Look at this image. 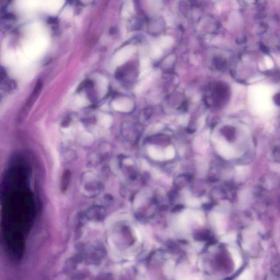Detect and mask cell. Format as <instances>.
Masks as SVG:
<instances>
[{"label": "cell", "instance_id": "obj_4", "mask_svg": "<svg viewBox=\"0 0 280 280\" xmlns=\"http://www.w3.org/2000/svg\"><path fill=\"white\" fill-rule=\"evenodd\" d=\"M41 84L40 83H38V84H37L36 88H35V89L34 90L33 93H32V95L31 96V98L28 101V103L26 104L25 107L24 108V112H22V117H23L24 115H25L28 112V111H29L30 107L34 104L35 100L36 99V98H37V96L39 93V91H40V90H41Z\"/></svg>", "mask_w": 280, "mask_h": 280}, {"label": "cell", "instance_id": "obj_16", "mask_svg": "<svg viewBox=\"0 0 280 280\" xmlns=\"http://www.w3.org/2000/svg\"><path fill=\"white\" fill-rule=\"evenodd\" d=\"M85 103V100L83 98H79V99L78 100V104L81 106L84 105Z\"/></svg>", "mask_w": 280, "mask_h": 280}, {"label": "cell", "instance_id": "obj_10", "mask_svg": "<svg viewBox=\"0 0 280 280\" xmlns=\"http://www.w3.org/2000/svg\"><path fill=\"white\" fill-rule=\"evenodd\" d=\"M64 178L65 180H64V189H66V188L69 184L70 181H71V174L69 171H66V172L65 174Z\"/></svg>", "mask_w": 280, "mask_h": 280}, {"label": "cell", "instance_id": "obj_13", "mask_svg": "<svg viewBox=\"0 0 280 280\" xmlns=\"http://www.w3.org/2000/svg\"><path fill=\"white\" fill-rule=\"evenodd\" d=\"M273 100L275 104L277 106H279L280 105V93L276 94L273 97Z\"/></svg>", "mask_w": 280, "mask_h": 280}, {"label": "cell", "instance_id": "obj_12", "mask_svg": "<svg viewBox=\"0 0 280 280\" xmlns=\"http://www.w3.org/2000/svg\"><path fill=\"white\" fill-rule=\"evenodd\" d=\"M188 108V103L186 101H184L182 102L181 105L179 106L178 110L186 112V111H187Z\"/></svg>", "mask_w": 280, "mask_h": 280}, {"label": "cell", "instance_id": "obj_17", "mask_svg": "<svg viewBox=\"0 0 280 280\" xmlns=\"http://www.w3.org/2000/svg\"><path fill=\"white\" fill-rule=\"evenodd\" d=\"M186 131H187L188 133L191 134H192V133H195V130H194V129H192L187 128L186 129Z\"/></svg>", "mask_w": 280, "mask_h": 280}, {"label": "cell", "instance_id": "obj_3", "mask_svg": "<svg viewBox=\"0 0 280 280\" xmlns=\"http://www.w3.org/2000/svg\"><path fill=\"white\" fill-rule=\"evenodd\" d=\"M113 107L118 111L122 112H129L133 108V102L128 99H120L115 100L113 102Z\"/></svg>", "mask_w": 280, "mask_h": 280}, {"label": "cell", "instance_id": "obj_8", "mask_svg": "<svg viewBox=\"0 0 280 280\" xmlns=\"http://www.w3.org/2000/svg\"><path fill=\"white\" fill-rule=\"evenodd\" d=\"M172 42H173V40L170 36L164 37L162 39V41H161V43L164 47L169 46L170 44H171V43Z\"/></svg>", "mask_w": 280, "mask_h": 280}, {"label": "cell", "instance_id": "obj_1", "mask_svg": "<svg viewBox=\"0 0 280 280\" xmlns=\"http://www.w3.org/2000/svg\"><path fill=\"white\" fill-rule=\"evenodd\" d=\"M135 47L133 46H128L119 50L114 57V61L116 64L120 65L125 62L134 52Z\"/></svg>", "mask_w": 280, "mask_h": 280}, {"label": "cell", "instance_id": "obj_9", "mask_svg": "<svg viewBox=\"0 0 280 280\" xmlns=\"http://www.w3.org/2000/svg\"><path fill=\"white\" fill-rule=\"evenodd\" d=\"M235 238H236V235L235 234L230 233L228 234L227 235H225V236H224V237H223L221 240L223 242H230V241H233L235 239Z\"/></svg>", "mask_w": 280, "mask_h": 280}, {"label": "cell", "instance_id": "obj_2", "mask_svg": "<svg viewBox=\"0 0 280 280\" xmlns=\"http://www.w3.org/2000/svg\"><path fill=\"white\" fill-rule=\"evenodd\" d=\"M210 219L217 233L221 235L224 232L225 230V222L222 215L218 213H213L211 214Z\"/></svg>", "mask_w": 280, "mask_h": 280}, {"label": "cell", "instance_id": "obj_15", "mask_svg": "<svg viewBox=\"0 0 280 280\" xmlns=\"http://www.w3.org/2000/svg\"><path fill=\"white\" fill-rule=\"evenodd\" d=\"M148 65V61L147 59L143 58L141 60V67H142V69H143V70H144L145 68H146Z\"/></svg>", "mask_w": 280, "mask_h": 280}, {"label": "cell", "instance_id": "obj_7", "mask_svg": "<svg viewBox=\"0 0 280 280\" xmlns=\"http://www.w3.org/2000/svg\"><path fill=\"white\" fill-rule=\"evenodd\" d=\"M252 279V274L250 270H246L240 275L239 280H250Z\"/></svg>", "mask_w": 280, "mask_h": 280}, {"label": "cell", "instance_id": "obj_14", "mask_svg": "<svg viewBox=\"0 0 280 280\" xmlns=\"http://www.w3.org/2000/svg\"><path fill=\"white\" fill-rule=\"evenodd\" d=\"M188 204L191 206H196L199 204V201L195 199H190L188 200Z\"/></svg>", "mask_w": 280, "mask_h": 280}, {"label": "cell", "instance_id": "obj_6", "mask_svg": "<svg viewBox=\"0 0 280 280\" xmlns=\"http://www.w3.org/2000/svg\"><path fill=\"white\" fill-rule=\"evenodd\" d=\"M221 132L229 141H232L235 137V130L232 127L230 126L224 127L222 129Z\"/></svg>", "mask_w": 280, "mask_h": 280}, {"label": "cell", "instance_id": "obj_5", "mask_svg": "<svg viewBox=\"0 0 280 280\" xmlns=\"http://www.w3.org/2000/svg\"><path fill=\"white\" fill-rule=\"evenodd\" d=\"M229 251L230 252L232 258L233 259L234 262L235 264V270H238L240 268L242 264V258L239 252L236 249L229 247Z\"/></svg>", "mask_w": 280, "mask_h": 280}, {"label": "cell", "instance_id": "obj_11", "mask_svg": "<svg viewBox=\"0 0 280 280\" xmlns=\"http://www.w3.org/2000/svg\"><path fill=\"white\" fill-rule=\"evenodd\" d=\"M102 122L104 126L106 127H108L111 125V122H112V119L111 117L108 116H106L103 118L102 120Z\"/></svg>", "mask_w": 280, "mask_h": 280}]
</instances>
